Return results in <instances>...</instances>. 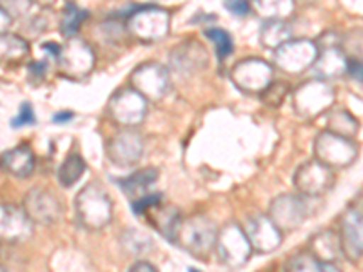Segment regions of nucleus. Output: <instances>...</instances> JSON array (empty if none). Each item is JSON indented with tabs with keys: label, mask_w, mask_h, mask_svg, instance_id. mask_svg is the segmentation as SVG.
<instances>
[{
	"label": "nucleus",
	"mask_w": 363,
	"mask_h": 272,
	"mask_svg": "<svg viewBox=\"0 0 363 272\" xmlns=\"http://www.w3.org/2000/svg\"><path fill=\"white\" fill-rule=\"evenodd\" d=\"M287 271H301V272H322V264L313 256V252L307 249V251H300L294 256H291L287 265H285Z\"/></svg>",
	"instance_id": "nucleus-33"
},
{
	"label": "nucleus",
	"mask_w": 363,
	"mask_h": 272,
	"mask_svg": "<svg viewBox=\"0 0 363 272\" xmlns=\"http://www.w3.org/2000/svg\"><path fill=\"white\" fill-rule=\"evenodd\" d=\"M45 71H48V64L45 62H31L29 64V76L33 82H40L44 79Z\"/></svg>",
	"instance_id": "nucleus-39"
},
{
	"label": "nucleus",
	"mask_w": 363,
	"mask_h": 272,
	"mask_svg": "<svg viewBox=\"0 0 363 272\" xmlns=\"http://www.w3.org/2000/svg\"><path fill=\"white\" fill-rule=\"evenodd\" d=\"M225 6L236 17H245L252 13V4L249 0H225Z\"/></svg>",
	"instance_id": "nucleus-37"
},
{
	"label": "nucleus",
	"mask_w": 363,
	"mask_h": 272,
	"mask_svg": "<svg viewBox=\"0 0 363 272\" xmlns=\"http://www.w3.org/2000/svg\"><path fill=\"white\" fill-rule=\"evenodd\" d=\"M209 62L207 50L200 42L187 40L177 45L171 53V69L178 74H194L206 69Z\"/></svg>",
	"instance_id": "nucleus-19"
},
{
	"label": "nucleus",
	"mask_w": 363,
	"mask_h": 272,
	"mask_svg": "<svg viewBox=\"0 0 363 272\" xmlns=\"http://www.w3.org/2000/svg\"><path fill=\"white\" fill-rule=\"evenodd\" d=\"M22 207L26 209L29 218L33 220L35 225H51L62 215L60 200L53 193L40 189V187H35L26 194Z\"/></svg>",
	"instance_id": "nucleus-18"
},
{
	"label": "nucleus",
	"mask_w": 363,
	"mask_h": 272,
	"mask_svg": "<svg viewBox=\"0 0 363 272\" xmlns=\"http://www.w3.org/2000/svg\"><path fill=\"white\" fill-rule=\"evenodd\" d=\"M125 29L140 42H160L171 31V13L157 6L138 8L125 18Z\"/></svg>",
	"instance_id": "nucleus-4"
},
{
	"label": "nucleus",
	"mask_w": 363,
	"mask_h": 272,
	"mask_svg": "<svg viewBox=\"0 0 363 272\" xmlns=\"http://www.w3.org/2000/svg\"><path fill=\"white\" fill-rule=\"evenodd\" d=\"M335 87L329 80L311 79L301 82L293 93V108L298 116L307 120H314L325 115L335 103Z\"/></svg>",
	"instance_id": "nucleus-3"
},
{
	"label": "nucleus",
	"mask_w": 363,
	"mask_h": 272,
	"mask_svg": "<svg viewBox=\"0 0 363 272\" xmlns=\"http://www.w3.org/2000/svg\"><path fill=\"white\" fill-rule=\"evenodd\" d=\"M131 272H136V271H144V272H151V271H157V267H155L153 264H149V261H144V260H138L135 261V264L131 265V268H129Z\"/></svg>",
	"instance_id": "nucleus-42"
},
{
	"label": "nucleus",
	"mask_w": 363,
	"mask_h": 272,
	"mask_svg": "<svg viewBox=\"0 0 363 272\" xmlns=\"http://www.w3.org/2000/svg\"><path fill=\"white\" fill-rule=\"evenodd\" d=\"M0 17H2V26H0V29H2V33H8L9 26H11L13 22V15L8 11L6 6H2V9H0Z\"/></svg>",
	"instance_id": "nucleus-41"
},
{
	"label": "nucleus",
	"mask_w": 363,
	"mask_h": 272,
	"mask_svg": "<svg viewBox=\"0 0 363 272\" xmlns=\"http://www.w3.org/2000/svg\"><path fill=\"white\" fill-rule=\"evenodd\" d=\"M37 122V116L33 113V106L29 102H24L18 109V115L17 118H13L11 122V128H24V125H33Z\"/></svg>",
	"instance_id": "nucleus-36"
},
{
	"label": "nucleus",
	"mask_w": 363,
	"mask_h": 272,
	"mask_svg": "<svg viewBox=\"0 0 363 272\" xmlns=\"http://www.w3.org/2000/svg\"><path fill=\"white\" fill-rule=\"evenodd\" d=\"M206 37L213 42L215 45V53L216 58L220 62H223L225 58H229L233 55V50H235V44H233L231 35L227 33L225 29L222 28H207L206 29Z\"/></svg>",
	"instance_id": "nucleus-32"
},
{
	"label": "nucleus",
	"mask_w": 363,
	"mask_h": 272,
	"mask_svg": "<svg viewBox=\"0 0 363 272\" xmlns=\"http://www.w3.org/2000/svg\"><path fill=\"white\" fill-rule=\"evenodd\" d=\"M87 17H89V13L86 9L77 8L73 2H67L66 8H64L62 18H60V33L66 38L77 37V31H79L80 26Z\"/></svg>",
	"instance_id": "nucleus-31"
},
{
	"label": "nucleus",
	"mask_w": 363,
	"mask_h": 272,
	"mask_svg": "<svg viewBox=\"0 0 363 272\" xmlns=\"http://www.w3.org/2000/svg\"><path fill=\"white\" fill-rule=\"evenodd\" d=\"M31 2H33L35 6H38V8H42V9H50V8H53L55 4H57L58 0H31Z\"/></svg>",
	"instance_id": "nucleus-44"
},
{
	"label": "nucleus",
	"mask_w": 363,
	"mask_h": 272,
	"mask_svg": "<svg viewBox=\"0 0 363 272\" xmlns=\"http://www.w3.org/2000/svg\"><path fill=\"white\" fill-rule=\"evenodd\" d=\"M162 202V194L160 193H147L144 194V196H140V198H136L131 202V207H133V212H135L136 216H144L145 212H147L151 207H155L157 203Z\"/></svg>",
	"instance_id": "nucleus-35"
},
{
	"label": "nucleus",
	"mask_w": 363,
	"mask_h": 272,
	"mask_svg": "<svg viewBox=\"0 0 363 272\" xmlns=\"http://www.w3.org/2000/svg\"><path fill=\"white\" fill-rule=\"evenodd\" d=\"M2 169L17 178L31 176L35 169V154L31 147L22 144L9 149V151H4V154H2Z\"/></svg>",
	"instance_id": "nucleus-23"
},
{
	"label": "nucleus",
	"mask_w": 363,
	"mask_h": 272,
	"mask_svg": "<svg viewBox=\"0 0 363 272\" xmlns=\"http://www.w3.org/2000/svg\"><path fill=\"white\" fill-rule=\"evenodd\" d=\"M325 129L354 140L359 131V122L347 109H333L325 113Z\"/></svg>",
	"instance_id": "nucleus-25"
},
{
	"label": "nucleus",
	"mask_w": 363,
	"mask_h": 272,
	"mask_svg": "<svg viewBox=\"0 0 363 272\" xmlns=\"http://www.w3.org/2000/svg\"><path fill=\"white\" fill-rule=\"evenodd\" d=\"M74 212L80 225L87 231H100L111 223V196L100 181H89L74 198Z\"/></svg>",
	"instance_id": "nucleus-2"
},
{
	"label": "nucleus",
	"mask_w": 363,
	"mask_h": 272,
	"mask_svg": "<svg viewBox=\"0 0 363 272\" xmlns=\"http://www.w3.org/2000/svg\"><path fill=\"white\" fill-rule=\"evenodd\" d=\"M347 73L351 74V79H354L356 82L363 84V60H349Z\"/></svg>",
	"instance_id": "nucleus-40"
},
{
	"label": "nucleus",
	"mask_w": 363,
	"mask_h": 272,
	"mask_svg": "<svg viewBox=\"0 0 363 272\" xmlns=\"http://www.w3.org/2000/svg\"><path fill=\"white\" fill-rule=\"evenodd\" d=\"M216 252L220 256V261L227 267L240 268L251 260L255 249L245 229H242L238 223H227L218 232Z\"/></svg>",
	"instance_id": "nucleus-10"
},
{
	"label": "nucleus",
	"mask_w": 363,
	"mask_h": 272,
	"mask_svg": "<svg viewBox=\"0 0 363 272\" xmlns=\"http://www.w3.org/2000/svg\"><path fill=\"white\" fill-rule=\"evenodd\" d=\"M245 232L251 239L255 252L260 254L274 252L284 242V231L272 222L269 215H256L249 218L245 223Z\"/></svg>",
	"instance_id": "nucleus-16"
},
{
	"label": "nucleus",
	"mask_w": 363,
	"mask_h": 272,
	"mask_svg": "<svg viewBox=\"0 0 363 272\" xmlns=\"http://www.w3.org/2000/svg\"><path fill=\"white\" fill-rule=\"evenodd\" d=\"M220 229L216 223L206 215H193L182 220L174 236V245L186 251L187 254L206 260L216 249Z\"/></svg>",
	"instance_id": "nucleus-1"
},
{
	"label": "nucleus",
	"mask_w": 363,
	"mask_h": 272,
	"mask_svg": "<svg viewBox=\"0 0 363 272\" xmlns=\"http://www.w3.org/2000/svg\"><path fill=\"white\" fill-rule=\"evenodd\" d=\"M129 82H131V87H135L138 93H142L145 98L153 100V102L164 98L171 89L169 71L158 62L140 64L131 73Z\"/></svg>",
	"instance_id": "nucleus-14"
},
{
	"label": "nucleus",
	"mask_w": 363,
	"mask_h": 272,
	"mask_svg": "<svg viewBox=\"0 0 363 272\" xmlns=\"http://www.w3.org/2000/svg\"><path fill=\"white\" fill-rule=\"evenodd\" d=\"M6 2V8H8V11L11 13L13 17L15 15H18V17H22V15H26L28 13V9L33 6V2L31 0H4Z\"/></svg>",
	"instance_id": "nucleus-38"
},
{
	"label": "nucleus",
	"mask_w": 363,
	"mask_h": 272,
	"mask_svg": "<svg viewBox=\"0 0 363 272\" xmlns=\"http://www.w3.org/2000/svg\"><path fill=\"white\" fill-rule=\"evenodd\" d=\"M147 102L149 100L135 87H120L109 98L108 115L122 128H136L147 115Z\"/></svg>",
	"instance_id": "nucleus-7"
},
{
	"label": "nucleus",
	"mask_w": 363,
	"mask_h": 272,
	"mask_svg": "<svg viewBox=\"0 0 363 272\" xmlns=\"http://www.w3.org/2000/svg\"><path fill=\"white\" fill-rule=\"evenodd\" d=\"M320 45L309 38H291L274 51V66L287 74H301L313 69Z\"/></svg>",
	"instance_id": "nucleus-9"
},
{
	"label": "nucleus",
	"mask_w": 363,
	"mask_h": 272,
	"mask_svg": "<svg viewBox=\"0 0 363 272\" xmlns=\"http://www.w3.org/2000/svg\"><path fill=\"white\" fill-rule=\"evenodd\" d=\"M95 64L96 57L93 47L79 37L67 38L57 58L58 73L73 82L87 79L95 69Z\"/></svg>",
	"instance_id": "nucleus-5"
},
{
	"label": "nucleus",
	"mask_w": 363,
	"mask_h": 272,
	"mask_svg": "<svg viewBox=\"0 0 363 272\" xmlns=\"http://www.w3.org/2000/svg\"><path fill=\"white\" fill-rule=\"evenodd\" d=\"M0 53L2 60L8 64H18L29 55V44L26 38L13 33H2L0 37Z\"/></svg>",
	"instance_id": "nucleus-28"
},
{
	"label": "nucleus",
	"mask_w": 363,
	"mask_h": 272,
	"mask_svg": "<svg viewBox=\"0 0 363 272\" xmlns=\"http://www.w3.org/2000/svg\"><path fill=\"white\" fill-rule=\"evenodd\" d=\"M309 249L320 264H336L343 256L340 234L333 229L320 231L309 239Z\"/></svg>",
	"instance_id": "nucleus-21"
},
{
	"label": "nucleus",
	"mask_w": 363,
	"mask_h": 272,
	"mask_svg": "<svg viewBox=\"0 0 363 272\" xmlns=\"http://www.w3.org/2000/svg\"><path fill=\"white\" fill-rule=\"evenodd\" d=\"M157 180H158V169H155V167H145V169L135 171V173H131L129 176L118 180V186L120 189L124 191V194H128L133 202V200L140 198V196L147 194Z\"/></svg>",
	"instance_id": "nucleus-24"
},
{
	"label": "nucleus",
	"mask_w": 363,
	"mask_h": 272,
	"mask_svg": "<svg viewBox=\"0 0 363 272\" xmlns=\"http://www.w3.org/2000/svg\"><path fill=\"white\" fill-rule=\"evenodd\" d=\"M229 76L245 95H262L274 82V67L264 58H244L233 66Z\"/></svg>",
	"instance_id": "nucleus-8"
},
{
	"label": "nucleus",
	"mask_w": 363,
	"mask_h": 272,
	"mask_svg": "<svg viewBox=\"0 0 363 272\" xmlns=\"http://www.w3.org/2000/svg\"><path fill=\"white\" fill-rule=\"evenodd\" d=\"M340 242L349 261H358L363 256V212L358 207H349L340 220Z\"/></svg>",
	"instance_id": "nucleus-17"
},
{
	"label": "nucleus",
	"mask_w": 363,
	"mask_h": 272,
	"mask_svg": "<svg viewBox=\"0 0 363 272\" xmlns=\"http://www.w3.org/2000/svg\"><path fill=\"white\" fill-rule=\"evenodd\" d=\"M335 169L313 158L300 165L293 176L296 191L309 198H320L335 187Z\"/></svg>",
	"instance_id": "nucleus-11"
},
{
	"label": "nucleus",
	"mask_w": 363,
	"mask_h": 272,
	"mask_svg": "<svg viewBox=\"0 0 363 272\" xmlns=\"http://www.w3.org/2000/svg\"><path fill=\"white\" fill-rule=\"evenodd\" d=\"M122 247L133 256H140L149 252L155 247L153 238L144 231H138V229H125L124 234H122Z\"/></svg>",
	"instance_id": "nucleus-30"
},
{
	"label": "nucleus",
	"mask_w": 363,
	"mask_h": 272,
	"mask_svg": "<svg viewBox=\"0 0 363 272\" xmlns=\"http://www.w3.org/2000/svg\"><path fill=\"white\" fill-rule=\"evenodd\" d=\"M293 38L289 24L285 21H265L260 28V42L267 50L277 51L280 45Z\"/></svg>",
	"instance_id": "nucleus-27"
},
{
	"label": "nucleus",
	"mask_w": 363,
	"mask_h": 272,
	"mask_svg": "<svg viewBox=\"0 0 363 272\" xmlns=\"http://www.w3.org/2000/svg\"><path fill=\"white\" fill-rule=\"evenodd\" d=\"M347 67H349V58L345 57L342 47L338 44H329L323 50L320 47V55L314 62L313 71L316 79L330 80L347 73Z\"/></svg>",
	"instance_id": "nucleus-20"
},
{
	"label": "nucleus",
	"mask_w": 363,
	"mask_h": 272,
	"mask_svg": "<svg viewBox=\"0 0 363 272\" xmlns=\"http://www.w3.org/2000/svg\"><path fill=\"white\" fill-rule=\"evenodd\" d=\"M251 4L264 21H285L294 13V0H252Z\"/></svg>",
	"instance_id": "nucleus-26"
},
{
	"label": "nucleus",
	"mask_w": 363,
	"mask_h": 272,
	"mask_svg": "<svg viewBox=\"0 0 363 272\" xmlns=\"http://www.w3.org/2000/svg\"><path fill=\"white\" fill-rule=\"evenodd\" d=\"M309 196L303 194H280L272 200L269 205L271 220L280 227L284 232L296 231L298 227L303 225V222L309 216Z\"/></svg>",
	"instance_id": "nucleus-13"
},
{
	"label": "nucleus",
	"mask_w": 363,
	"mask_h": 272,
	"mask_svg": "<svg viewBox=\"0 0 363 272\" xmlns=\"http://www.w3.org/2000/svg\"><path fill=\"white\" fill-rule=\"evenodd\" d=\"M108 160L116 167H135L144 154V136L135 128H122L106 144Z\"/></svg>",
	"instance_id": "nucleus-12"
},
{
	"label": "nucleus",
	"mask_w": 363,
	"mask_h": 272,
	"mask_svg": "<svg viewBox=\"0 0 363 272\" xmlns=\"http://www.w3.org/2000/svg\"><path fill=\"white\" fill-rule=\"evenodd\" d=\"M145 215H147V220L153 225V229H157L164 238H167L173 244L178 227H180L182 220H184L180 210L174 205H164L160 202L155 207H151Z\"/></svg>",
	"instance_id": "nucleus-22"
},
{
	"label": "nucleus",
	"mask_w": 363,
	"mask_h": 272,
	"mask_svg": "<svg viewBox=\"0 0 363 272\" xmlns=\"http://www.w3.org/2000/svg\"><path fill=\"white\" fill-rule=\"evenodd\" d=\"M35 222L24 207L2 203L0 209V238L6 244H24L33 234Z\"/></svg>",
	"instance_id": "nucleus-15"
},
{
	"label": "nucleus",
	"mask_w": 363,
	"mask_h": 272,
	"mask_svg": "<svg viewBox=\"0 0 363 272\" xmlns=\"http://www.w3.org/2000/svg\"><path fill=\"white\" fill-rule=\"evenodd\" d=\"M313 153L316 160L329 165L330 169H345L358 157V145L352 138H345L325 129L316 136Z\"/></svg>",
	"instance_id": "nucleus-6"
},
{
	"label": "nucleus",
	"mask_w": 363,
	"mask_h": 272,
	"mask_svg": "<svg viewBox=\"0 0 363 272\" xmlns=\"http://www.w3.org/2000/svg\"><path fill=\"white\" fill-rule=\"evenodd\" d=\"M287 93H289V86H287V84L272 82L260 96L267 106H271V108H278V106L285 100Z\"/></svg>",
	"instance_id": "nucleus-34"
},
{
	"label": "nucleus",
	"mask_w": 363,
	"mask_h": 272,
	"mask_svg": "<svg viewBox=\"0 0 363 272\" xmlns=\"http://www.w3.org/2000/svg\"><path fill=\"white\" fill-rule=\"evenodd\" d=\"M86 169L87 167L84 158L80 157L79 153H71L69 157H66V160L60 164V167H58V183L62 187H66V189H69V187H73L74 183L84 176Z\"/></svg>",
	"instance_id": "nucleus-29"
},
{
	"label": "nucleus",
	"mask_w": 363,
	"mask_h": 272,
	"mask_svg": "<svg viewBox=\"0 0 363 272\" xmlns=\"http://www.w3.org/2000/svg\"><path fill=\"white\" fill-rule=\"evenodd\" d=\"M73 111H60L57 113V115H53V122L55 124H66V122H69V120H73Z\"/></svg>",
	"instance_id": "nucleus-43"
}]
</instances>
